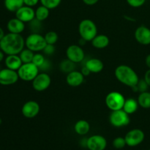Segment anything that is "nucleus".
Instances as JSON below:
<instances>
[{"label": "nucleus", "mask_w": 150, "mask_h": 150, "mask_svg": "<svg viewBox=\"0 0 150 150\" xmlns=\"http://www.w3.org/2000/svg\"><path fill=\"white\" fill-rule=\"evenodd\" d=\"M30 23L31 30L32 31V33H39L41 27H42V21H40L38 19L35 18Z\"/></svg>", "instance_id": "obj_33"}, {"label": "nucleus", "mask_w": 150, "mask_h": 150, "mask_svg": "<svg viewBox=\"0 0 150 150\" xmlns=\"http://www.w3.org/2000/svg\"><path fill=\"white\" fill-rule=\"evenodd\" d=\"M114 75L120 83L130 88L134 87L139 81V77L136 72L126 64H121L117 67Z\"/></svg>", "instance_id": "obj_2"}, {"label": "nucleus", "mask_w": 150, "mask_h": 150, "mask_svg": "<svg viewBox=\"0 0 150 150\" xmlns=\"http://www.w3.org/2000/svg\"><path fill=\"white\" fill-rule=\"evenodd\" d=\"M149 150H150V149H149Z\"/></svg>", "instance_id": "obj_46"}, {"label": "nucleus", "mask_w": 150, "mask_h": 150, "mask_svg": "<svg viewBox=\"0 0 150 150\" xmlns=\"http://www.w3.org/2000/svg\"><path fill=\"white\" fill-rule=\"evenodd\" d=\"M18 55L23 64V63H30L32 62V59H33L35 52L28 49V48H24V49L22 50V51Z\"/></svg>", "instance_id": "obj_27"}, {"label": "nucleus", "mask_w": 150, "mask_h": 150, "mask_svg": "<svg viewBox=\"0 0 150 150\" xmlns=\"http://www.w3.org/2000/svg\"><path fill=\"white\" fill-rule=\"evenodd\" d=\"M76 67V63L70 61L68 59L62 60L60 62L59 64V69L62 72L65 73H69L70 72L75 70Z\"/></svg>", "instance_id": "obj_26"}, {"label": "nucleus", "mask_w": 150, "mask_h": 150, "mask_svg": "<svg viewBox=\"0 0 150 150\" xmlns=\"http://www.w3.org/2000/svg\"><path fill=\"white\" fill-rule=\"evenodd\" d=\"M18 72L9 68L1 69L0 71V84L9 86L16 83L18 81Z\"/></svg>", "instance_id": "obj_11"}, {"label": "nucleus", "mask_w": 150, "mask_h": 150, "mask_svg": "<svg viewBox=\"0 0 150 150\" xmlns=\"http://www.w3.org/2000/svg\"><path fill=\"white\" fill-rule=\"evenodd\" d=\"M137 100L139 106L142 108H150V92L146 91V92L139 93Z\"/></svg>", "instance_id": "obj_25"}, {"label": "nucleus", "mask_w": 150, "mask_h": 150, "mask_svg": "<svg viewBox=\"0 0 150 150\" xmlns=\"http://www.w3.org/2000/svg\"><path fill=\"white\" fill-rule=\"evenodd\" d=\"M44 38H45L47 44H50V45L56 44L59 39L58 34L56 32H54V31H49V32H48L44 35Z\"/></svg>", "instance_id": "obj_28"}, {"label": "nucleus", "mask_w": 150, "mask_h": 150, "mask_svg": "<svg viewBox=\"0 0 150 150\" xmlns=\"http://www.w3.org/2000/svg\"><path fill=\"white\" fill-rule=\"evenodd\" d=\"M43 53L46 55L50 56L52 55L54 52H55V46L54 45H50V44H47L45 47L43 49Z\"/></svg>", "instance_id": "obj_35"}, {"label": "nucleus", "mask_w": 150, "mask_h": 150, "mask_svg": "<svg viewBox=\"0 0 150 150\" xmlns=\"http://www.w3.org/2000/svg\"><path fill=\"white\" fill-rule=\"evenodd\" d=\"M24 47L25 40L21 34L9 32L0 41V49L7 55L19 54Z\"/></svg>", "instance_id": "obj_1"}, {"label": "nucleus", "mask_w": 150, "mask_h": 150, "mask_svg": "<svg viewBox=\"0 0 150 150\" xmlns=\"http://www.w3.org/2000/svg\"><path fill=\"white\" fill-rule=\"evenodd\" d=\"M50 14V10L45 6L42 5L38 7L35 10V18L40 21H44L48 18Z\"/></svg>", "instance_id": "obj_24"}, {"label": "nucleus", "mask_w": 150, "mask_h": 150, "mask_svg": "<svg viewBox=\"0 0 150 150\" xmlns=\"http://www.w3.org/2000/svg\"><path fill=\"white\" fill-rule=\"evenodd\" d=\"M149 87V85L147 84V83H146V81H145L144 79H139L137 84H136L134 87L132 88V89H133L134 92L142 93V92H146V91L148 90V88Z\"/></svg>", "instance_id": "obj_29"}, {"label": "nucleus", "mask_w": 150, "mask_h": 150, "mask_svg": "<svg viewBox=\"0 0 150 150\" xmlns=\"http://www.w3.org/2000/svg\"><path fill=\"white\" fill-rule=\"evenodd\" d=\"M40 111L39 103L35 100H29L25 103L21 108V113L26 118L32 119L36 117Z\"/></svg>", "instance_id": "obj_13"}, {"label": "nucleus", "mask_w": 150, "mask_h": 150, "mask_svg": "<svg viewBox=\"0 0 150 150\" xmlns=\"http://www.w3.org/2000/svg\"><path fill=\"white\" fill-rule=\"evenodd\" d=\"M47 45L45 38L40 33H32L25 40V46L33 52L38 53L43 51Z\"/></svg>", "instance_id": "obj_4"}, {"label": "nucleus", "mask_w": 150, "mask_h": 150, "mask_svg": "<svg viewBox=\"0 0 150 150\" xmlns=\"http://www.w3.org/2000/svg\"><path fill=\"white\" fill-rule=\"evenodd\" d=\"M40 69L32 62L23 63L18 70L19 79L24 81H32L39 74Z\"/></svg>", "instance_id": "obj_6"}, {"label": "nucleus", "mask_w": 150, "mask_h": 150, "mask_svg": "<svg viewBox=\"0 0 150 150\" xmlns=\"http://www.w3.org/2000/svg\"><path fill=\"white\" fill-rule=\"evenodd\" d=\"M4 53L0 49V62L4 59Z\"/></svg>", "instance_id": "obj_43"}, {"label": "nucleus", "mask_w": 150, "mask_h": 150, "mask_svg": "<svg viewBox=\"0 0 150 150\" xmlns=\"http://www.w3.org/2000/svg\"><path fill=\"white\" fill-rule=\"evenodd\" d=\"M92 45L94 48L98 49H103V48L108 47L109 45L110 40L108 36L105 35H97L95 38L91 41Z\"/></svg>", "instance_id": "obj_20"}, {"label": "nucleus", "mask_w": 150, "mask_h": 150, "mask_svg": "<svg viewBox=\"0 0 150 150\" xmlns=\"http://www.w3.org/2000/svg\"><path fill=\"white\" fill-rule=\"evenodd\" d=\"M109 122L115 127H122L130 124V117L123 109L111 111L109 117Z\"/></svg>", "instance_id": "obj_7"}, {"label": "nucleus", "mask_w": 150, "mask_h": 150, "mask_svg": "<svg viewBox=\"0 0 150 150\" xmlns=\"http://www.w3.org/2000/svg\"><path fill=\"white\" fill-rule=\"evenodd\" d=\"M145 63H146V67L150 69V54L146 56V59H145Z\"/></svg>", "instance_id": "obj_41"}, {"label": "nucleus", "mask_w": 150, "mask_h": 150, "mask_svg": "<svg viewBox=\"0 0 150 150\" xmlns=\"http://www.w3.org/2000/svg\"><path fill=\"white\" fill-rule=\"evenodd\" d=\"M4 35H5V34H4V30H3L2 28H1V26H0V41H1V40H2V38H4Z\"/></svg>", "instance_id": "obj_42"}, {"label": "nucleus", "mask_w": 150, "mask_h": 150, "mask_svg": "<svg viewBox=\"0 0 150 150\" xmlns=\"http://www.w3.org/2000/svg\"><path fill=\"white\" fill-rule=\"evenodd\" d=\"M1 123H2V120H1V119L0 118V125H1Z\"/></svg>", "instance_id": "obj_44"}, {"label": "nucleus", "mask_w": 150, "mask_h": 150, "mask_svg": "<svg viewBox=\"0 0 150 150\" xmlns=\"http://www.w3.org/2000/svg\"><path fill=\"white\" fill-rule=\"evenodd\" d=\"M81 72L82 74H83L84 76H89V74H90V73H91V72L89 71V70H88V68L85 65H84V67H83V68L81 69Z\"/></svg>", "instance_id": "obj_40"}, {"label": "nucleus", "mask_w": 150, "mask_h": 150, "mask_svg": "<svg viewBox=\"0 0 150 150\" xmlns=\"http://www.w3.org/2000/svg\"><path fill=\"white\" fill-rule=\"evenodd\" d=\"M32 87L37 92H43L46 90L51 83V79L46 73H39V74L32 81Z\"/></svg>", "instance_id": "obj_9"}, {"label": "nucleus", "mask_w": 150, "mask_h": 150, "mask_svg": "<svg viewBox=\"0 0 150 150\" xmlns=\"http://www.w3.org/2000/svg\"><path fill=\"white\" fill-rule=\"evenodd\" d=\"M85 4L88 6H92L96 4L99 1V0H82Z\"/></svg>", "instance_id": "obj_38"}, {"label": "nucleus", "mask_w": 150, "mask_h": 150, "mask_svg": "<svg viewBox=\"0 0 150 150\" xmlns=\"http://www.w3.org/2000/svg\"><path fill=\"white\" fill-rule=\"evenodd\" d=\"M4 63L7 68L10 70L18 71L21 66L23 64L21 59L18 54H13V55H7L4 59Z\"/></svg>", "instance_id": "obj_18"}, {"label": "nucleus", "mask_w": 150, "mask_h": 150, "mask_svg": "<svg viewBox=\"0 0 150 150\" xmlns=\"http://www.w3.org/2000/svg\"><path fill=\"white\" fill-rule=\"evenodd\" d=\"M135 39L139 43L143 45L150 44V29L145 26H140L136 29L134 33Z\"/></svg>", "instance_id": "obj_15"}, {"label": "nucleus", "mask_w": 150, "mask_h": 150, "mask_svg": "<svg viewBox=\"0 0 150 150\" xmlns=\"http://www.w3.org/2000/svg\"><path fill=\"white\" fill-rule=\"evenodd\" d=\"M125 102V98L124 95L119 92H109L105 99V105L111 111L122 109Z\"/></svg>", "instance_id": "obj_5"}, {"label": "nucleus", "mask_w": 150, "mask_h": 150, "mask_svg": "<svg viewBox=\"0 0 150 150\" xmlns=\"http://www.w3.org/2000/svg\"><path fill=\"white\" fill-rule=\"evenodd\" d=\"M51 62L46 59L45 61V62L43 63V64H42V65L41 66L39 69L40 70H42V71H46V70H48L50 68H51Z\"/></svg>", "instance_id": "obj_37"}, {"label": "nucleus", "mask_w": 150, "mask_h": 150, "mask_svg": "<svg viewBox=\"0 0 150 150\" xmlns=\"http://www.w3.org/2000/svg\"><path fill=\"white\" fill-rule=\"evenodd\" d=\"M45 59H46L45 58L43 54H40V53L38 52L35 53V55H34L33 59H32V62L40 68V67L43 64V63L45 62Z\"/></svg>", "instance_id": "obj_31"}, {"label": "nucleus", "mask_w": 150, "mask_h": 150, "mask_svg": "<svg viewBox=\"0 0 150 150\" xmlns=\"http://www.w3.org/2000/svg\"><path fill=\"white\" fill-rule=\"evenodd\" d=\"M85 66L91 73H100L104 68V64L100 59L98 58H91L86 61Z\"/></svg>", "instance_id": "obj_19"}, {"label": "nucleus", "mask_w": 150, "mask_h": 150, "mask_svg": "<svg viewBox=\"0 0 150 150\" xmlns=\"http://www.w3.org/2000/svg\"><path fill=\"white\" fill-rule=\"evenodd\" d=\"M74 130L79 136H85L90 130V125L86 120H80L75 124Z\"/></svg>", "instance_id": "obj_21"}, {"label": "nucleus", "mask_w": 150, "mask_h": 150, "mask_svg": "<svg viewBox=\"0 0 150 150\" xmlns=\"http://www.w3.org/2000/svg\"><path fill=\"white\" fill-rule=\"evenodd\" d=\"M67 59L75 63H80L84 59L85 53L80 45H71L66 50Z\"/></svg>", "instance_id": "obj_10"}, {"label": "nucleus", "mask_w": 150, "mask_h": 150, "mask_svg": "<svg viewBox=\"0 0 150 150\" xmlns=\"http://www.w3.org/2000/svg\"><path fill=\"white\" fill-rule=\"evenodd\" d=\"M84 77L81 72L75 70L67 73L66 76V82L71 87H78L83 83Z\"/></svg>", "instance_id": "obj_16"}, {"label": "nucleus", "mask_w": 150, "mask_h": 150, "mask_svg": "<svg viewBox=\"0 0 150 150\" xmlns=\"http://www.w3.org/2000/svg\"><path fill=\"white\" fill-rule=\"evenodd\" d=\"M40 2L49 10H53L57 8L61 4L62 0H40Z\"/></svg>", "instance_id": "obj_30"}, {"label": "nucleus", "mask_w": 150, "mask_h": 150, "mask_svg": "<svg viewBox=\"0 0 150 150\" xmlns=\"http://www.w3.org/2000/svg\"><path fill=\"white\" fill-rule=\"evenodd\" d=\"M127 146L130 147L139 146L144 142L145 139V134L143 130L139 128H135L127 132L125 136Z\"/></svg>", "instance_id": "obj_8"}, {"label": "nucleus", "mask_w": 150, "mask_h": 150, "mask_svg": "<svg viewBox=\"0 0 150 150\" xmlns=\"http://www.w3.org/2000/svg\"><path fill=\"white\" fill-rule=\"evenodd\" d=\"M79 33L81 38L86 42H91L98 35V27L93 21L83 19L79 23Z\"/></svg>", "instance_id": "obj_3"}, {"label": "nucleus", "mask_w": 150, "mask_h": 150, "mask_svg": "<svg viewBox=\"0 0 150 150\" xmlns=\"http://www.w3.org/2000/svg\"><path fill=\"white\" fill-rule=\"evenodd\" d=\"M1 66H0V71H1Z\"/></svg>", "instance_id": "obj_45"}, {"label": "nucleus", "mask_w": 150, "mask_h": 150, "mask_svg": "<svg viewBox=\"0 0 150 150\" xmlns=\"http://www.w3.org/2000/svg\"><path fill=\"white\" fill-rule=\"evenodd\" d=\"M16 17L23 23H29L35 18V10L33 7L23 5L16 12Z\"/></svg>", "instance_id": "obj_14"}, {"label": "nucleus", "mask_w": 150, "mask_h": 150, "mask_svg": "<svg viewBox=\"0 0 150 150\" xmlns=\"http://www.w3.org/2000/svg\"><path fill=\"white\" fill-rule=\"evenodd\" d=\"M139 103H138L137 100L134 99L133 98H128V99H125V102L124 106H123L122 109L125 111L127 114H133L137 111L138 108H139Z\"/></svg>", "instance_id": "obj_22"}, {"label": "nucleus", "mask_w": 150, "mask_h": 150, "mask_svg": "<svg viewBox=\"0 0 150 150\" xmlns=\"http://www.w3.org/2000/svg\"><path fill=\"white\" fill-rule=\"evenodd\" d=\"M126 1L130 7L137 8L143 6L146 2V0H126Z\"/></svg>", "instance_id": "obj_34"}, {"label": "nucleus", "mask_w": 150, "mask_h": 150, "mask_svg": "<svg viewBox=\"0 0 150 150\" xmlns=\"http://www.w3.org/2000/svg\"><path fill=\"white\" fill-rule=\"evenodd\" d=\"M127 145L125 137H117L113 141V146L117 149H123Z\"/></svg>", "instance_id": "obj_32"}, {"label": "nucleus", "mask_w": 150, "mask_h": 150, "mask_svg": "<svg viewBox=\"0 0 150 150\" xmlns=\"http://www.w3.org/2000/svg\"><path fill=\"white\" fill-rule=\"evenodd\" d=\"M40 2V0H23L24 5L33 7Z\"/></svg>", "instance_id": "obj_36"}, {"label": "nucleus", "mask_w": 150, "mask_h": 150, "mask_svg": "<svg viewBox=\"0 0 150 150\" xmlns=\"http://www.w3.org/2000/svg\"><path fill=\"white\" fill-rule=\"evenodd\" d=\"M7 28L10 33L21 34L25 29V23L16 17L7 22Z\"/></svg>", "instance_id": "obj_17"}, {"label": "nucleus", "mask_w": 150, "mask_h": 150, "mask_svg": "<svg viewBox=\"0 0 150 150\" xmlns=\"http://www.w3.org/2000/svg\"><path fill=\"white\" fill-rule=\"evenodd\" d=\"M144 79L146 81V82L147 83V84L149 85V86L150 87V69H149V70H147L146 71V73H145L144 74Z\"/></svg>", "instance_id": "obj_39"}, {"label": "nucleus", "mask_w": 150, "mask_h": 150, "mask_svg": "<svg viewBox=\"0 0 150 150\" xmlns=\"http://www.w3.org/2000/svg\"><path fill=\"white\" fill-rule=\"evenodd\" d=\"M23 5V0H4V7L12 13H16Z\"/></svg>", "instance_id": "obj_23"}, {"label": "nucleus", "mask_w": 150, "mask_h": 150, "mask_svg": "<svg viewBox=\"0 0 150 150\" xmlns=\"http://www.w3.org/2000/svg\"><path fill=\"white\" fill-rule=\"evenodd\" d=\"M107 146V141L101 135H93L87 139L86 148L89 150H105Z\"/></svg>", "instance_id": "obj_12"}]
</instances>
